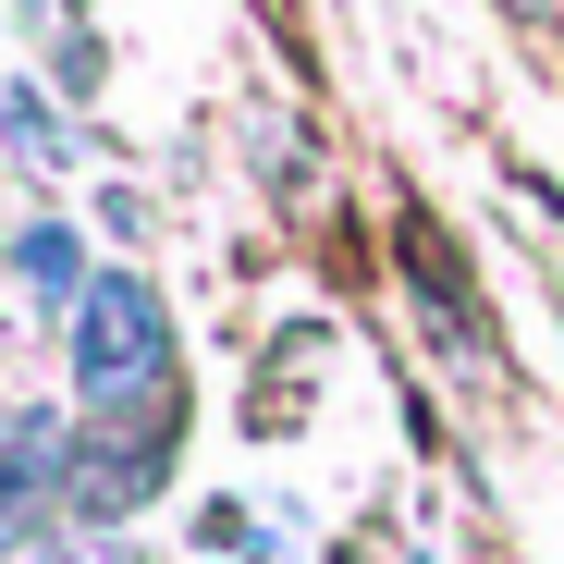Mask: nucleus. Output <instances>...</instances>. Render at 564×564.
Segmentation results:
<instances>
[{
    "mask_svg": "<svg viewBox=\"0 0 564 564\" xmlns=\"http://www.w3.org/2000/svg\"><path fill=\"white\" fill-rule=\"evenodd\" d=\"M13 282L37 307H86V246H74V221H25L13 234Z\"/></svg>",
    "mask_w": 564,
    "mask_h": 564,
    "instance_id": "2",
    "label": "nucleus"
},
{
    "mask_svg": "<svg viewBox=\"0 0 564 564\" xmlns=\"http://www.w3.org/2000/svg\"><path fill=\"white\" fill-rule=\"evenodd\" d=\"M0 135H13V160H37V172H50V160H74V123L37 99V86H13V99H0Z\"/></svg>",
    "mask_w": 564,
    "mask_h": 564,
    "instance_id": "3",
    "label": "nucleus"
},
{
    "mask_svg": "<svg viewBox=\"0 0 564 564\" xmlns=\"http://www.w3.org/2000/svg\"><path fill=\"white\" fill-rule=\"evenodd\" d=\"M160 381V295L135 270H99L86 282V307H74V393L86 405H123Z\"/></svg>",
    "mask_w": 564,
    "mask_h": 564,
    "instance_id": "1",
    "label": "nucleus"
}]
</instances>
